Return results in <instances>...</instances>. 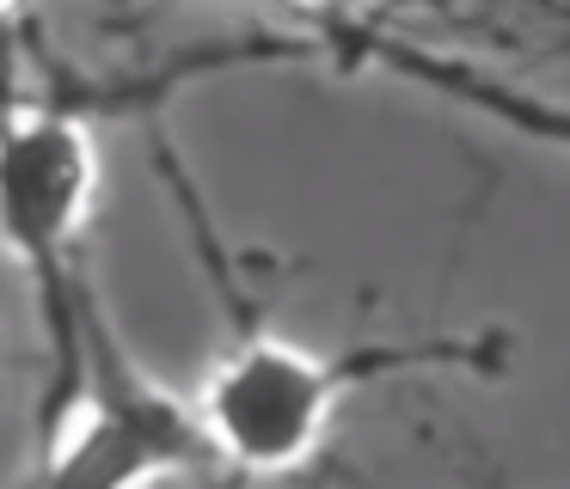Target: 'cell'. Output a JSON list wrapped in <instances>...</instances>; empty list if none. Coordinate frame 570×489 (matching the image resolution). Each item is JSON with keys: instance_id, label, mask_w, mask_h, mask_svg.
<instances>
[{"instance_id": "cell-4", "label": "cell", "mask_w": 570, "mask_h": 489, "mask_svg": "<svg viewBox=\"0 0 570 489\" xmlns=\"http://www.w3.org/2000/svg\"><path fill=\"white\" fill-rule=\"evenodd\" d=\"M7 7H19V0H0V12H7Z\"/></svg>"}, {"instance_id": "cell-3", "label": "cell", "mask_w": 570, "mask_h": 489, "mask_svg": "<svg viewBox=\"0 0 570 489\" xmlns=\"http://www.w3.org/2000/svg\"><path fill=\"white\" fill-rule=\"evenodd\" d=\"M209 459L190 398L141 379L111 349L99 318H87V367L62 410L50 416L38 471L19 489H148L154 477L197 471Z\"/></svg>"}, {"instance_id": "cell-1", "label": "cell", "mask_w": 570, "mask_h": 489, "mask_svg": "<svg viewBox=\"0 0 570 489\" xmlns=\"http://www.w3.org/2000/svg\"><path fill=\"white\" fill-rule=\"evenodd\" d=\"M399 361H411V355L381 349V355L350 361V355H313L283 337H246L239 349H227L209 367V379L190 398L203 452L239 477L301 471L320 452L325 428L337 416V398L356 379L399 367Z\"/></svg>"}, {"instance_id": "cell-2", "label": "cell", "mask_w": 570, "mask_h": 489, "mask_svg": "<svg viewBox=\"0 0 570 489\" xmlns=\"http://www.w3.org/2000/svg\"><path fill=\"white\" fill-rule=\"evenodd\" d=\"M92 202V141L80 122L31 110L0 129V244L38 276L56 337V403L75 398L87 367V300L75 281V232Z\"/></svg>"}]
</instances>
